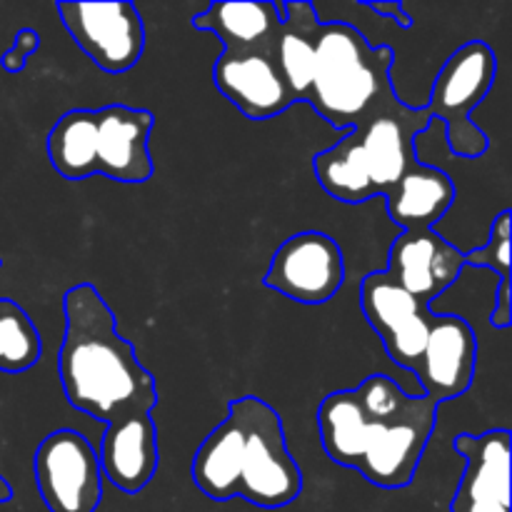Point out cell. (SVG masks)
Wrapping results in <instances>:
<instances>
[{
    "label": "cell",
    "instance_id": "obj_16",
    "mask_svg": "<svg viewBox=\"0 0 512 512\" xmlns=\"http://www.w3.org/2000/svg\"><path fill=\"white\" fill-rule=\"evenodd\" d=\"M103 480L120 493L138 495L158 473V428L148 410H130L105 423L98 448Z\"/></svg>",
    "mask_w": 512,
    "mask_h": 512
},
{
    "label": "cell",
    "instance_id": "obj_24",
    "mask_svg": "<svg viewBox=\"0 0 512 512\" xmlns=\"http://www.w3.org/2000/svg\"><path fill=\"white\" fill-rule=\"evenodd\" d=\"M0 265H3V260H0Z\"/></svg>",
    "mask_w": 512,
    "mask_h": 512
},
{
    "label": "cell",
    "instance_id": "obj_5",
    "mask_svg": "<svg viewBox=\"0 0 512 512\" xmlns=\"http://www.w3.org/2000/svg\"><path fill=\"white\" fill-rule=\"evenodd\" d=\"M393 63V48L370 45L353 25L320 23L303 103L333 128L353 130L398 98L390 80Z\"/></svg>",
    "mask_w": 512,
    "mask_h": 512
},
{
    "label": "cell",
    "instance_id": "obj_21",
    "mask_svg": "<svg viewBox=\"0 0 512 512\" xmlns=\"http://www.w3.org/2000/svg\"><path fill=\"white\" fill-rule=\"evenodd\" d=\"M38 48H40L38 30L33 28L18 30V35H15L13 40V48L5 50L3 58H0V65H3V70H8V73H20V70L25 68V63L30 60V55H33Z\"/></svg>",
    "mask_w": 512,
    "mask_h": 512
},
{
    "label": "cell",
    "instance_id": "obj_6",
    "mask_svg": "<svg viewBox=\"0 0 512 512\" xmlns=\"http://www.w3.org/2000/svg\"><path fill=\"white\" fill-rule=\"evenodd\" d=\"M495 75H498L495 50L483 40H470L445 60L435 78L425 110L433 115V120H443L448 148L458 158L473 160L488 150V135L470 120V115L488 98Z\"/></svg>",
    "mask_w": 512,
    "mask_h": 512
},
{
    "label": "cell",
    "instance_id": "obj_20",
    "mask_svg": "<svg viewBox=\"0 0 512 512\" xmlns=\"http://www.w3.org/2000/svg\"><path fill=\"white\" fill-rule=\"evenodd\" d=\"M43 355V340L18 303L0 298V373H25Z\"/></svg>",
    "mask_w": 512,
    "mask_h": 512
},
{
    "label": "cell",
    "instance_id": "obj_1",
    "mask_svg": "<svg viewBox=\"0 0 512 512\" xmlns=\"http://www.w3.org/2000/svg\"><path fill=\"white\" fill-rule=\"evenodd\" d=\"M438 408L410 395L390 375L373 373L355 390L325 395L318 408L325 455L383 490L408 488L430 443Z\"/></svg>",
    "mask_w": 512,
    "mask_h": 512
},
{
    "label": "cell",
    "instance_id": "obj_14",
    "mask_svg": "<svg viewBox=\"0 0 512 512\" xmlns=\"http://www.w3.org/2000/svg\"><path fill=\"white\" fill-rule=\"evenodd\" d=\"M478 368V338L460 315H433L423 358L413 370L423 395L438 405L468 393Z\"/></svg>",
    "mask_w": 512,
    "mask_h": 512
},
{
    "label": "cell",
    "instance_id": "obj_2",
    "mask_svg": "<svg viewBox=\"0 0 512 512\" xmlns=\"http://www.w3.org/2000/svg\"><path fill=\"white\" fill-rule=\"evenodd\" d=\"M65 333L58 355L68 405L100 423L130 410L153 413L158 385L140 365L135 345L118 333L115 313L98 288L80 283L63 298Z\"/></svg>",
    "mask_w": 512,
    "mask_h": 512
},
{
    "label": "cell",
    "instance_id": "obj_13",
    "mask_svg": "<svg viewBox=\"0 0 512 512\" xmlns=\"http://www.w3.org/2000/svg\"><path fill=\"white\" fill-rule=\"evenodd\" d=\"M463 268L465 255L438 230H403L390 245L388 268L383 273L430 308L435 298L458 283Z\"/></svg>",
    "mask_w": 512,
    "mask_h": 512
},
{
    "label": "cell",
    "instance_id": "obj_8",
    "mask_svg": "<svg viewBox=\"0 0 512 512\" xmlns=\"http://www.w3.org/2000/svg\"><path fill=\"white\" fill-rule=\"evenodd\" d=\"M60 20L103 73L135 68L145 50V25L133 3H58Z\"/></svg>",
    "mask_w": 512,
    "mask_h": 512
},
{
    "label": "cell",
    "instance_id": "obj_10",
    "mask_svg": "<svg viewBox=\"0 0 512 512\" xmlns=\"http://www.w3.org/2000/svg\"><path fill=\"white\" fill-rule=\"evenodd\" d=\"M360 308L370 328L383 340L388 358L413 373L423 358L433 323V310L420 305L398 283L380 273L365 275L360 283Z\"/></svg>",
    "mask_w": 512,
    "mask_h": 512
},
{
    "label": "cell",
    "instance_id": "obj_19",
    "mask_svg": "<svg viewBox=\"0 0 512 512\" xmlns=\"http://www.w3.org/2000/svg\"><path fill=\"white\" fill-rule=\"evenodd\" d=\"M510 210H503L490 225V238L483 248L470 250L465 255V265L488 268L498 273V290H495V308L490 315L493 328L505 330L512 323V288H510Z\"/></svg>",
    "mask_w": 512,
    "mask_h": 512
},
{
    "label": "cell",
    "instance_id": "obj_12",
    "mask_svg": "<svg viewBox=\"0 0 512 512\" xmlns=\"http://www.w3.org/2000/svg\"><path fill=\"white\" fill-rule=\"evenodd\" d=\"M273 48L223 50L215 60V88L248 120L278 118L298 103Z\"/></svg>",
    "mask_w": 512,
    "mask_h": 512
},
{
    "label": "cell",
    "instance_id": "obj_11",
    "mask_svg": "<svg viewBox=\"0 0 512 512\" xmlns=\"http://www.w3.org/2000/svg\"><path fill=\"white\" fill-rule=\"evenodd\" d=\"M93 115V175L115 183H148L155 173L150 158L155 115L128 105H105L93 110Z\"/></svg>",
    "mask_w": 512,
    "mask_h": 512
},
{
    "label": "cell",
    "instance_id": "obj_3",
    "mask_svg": "<svg viewBox=\"0 0 512 512\" xmlns=\"http://www.w3.org/2000/svg\"><path fill=\"white\" fill-rule=\"evenodd\" d=\"M190 475L215 503L243 498L263 510H280L303 493V473L285 443L283 418L255 395L228 405L223 423L200 443Z\"/></svg>",
    "mask_w": 512,
    "mask_h": 512
},
{
    "label": "cell",
    "instance_id": "obj_9",
    "mask_svg": "<svg viewBox=\"0 0 512 512\" xmlns=\"http://www.w3.org/2000/svg\"><path fill=\"white\" fill-rule=\"evenodd\" d=\"M263 283L300 305L328 303L345 283L343 250L330 235L305 230L275 250Z\"/></svg>",
    "mask_w": 512,
    "mask_h": 512
},
{
    "label": "cell",
    "instance_id": "obj_15",
    "mask_svg": "<svg viewBox=\"0 0 512 512\" xmlns=\"http://www.w3.org/2000/svg\"><path fill=\"white\" fill-rule=\"evenodd\" d=\"M510 430L460 433L455 450L465 458L450 512H510Z\"/></svg>",
    "mask_w": 512,
    "mask_h": 512
},
{
    "label": "cell",
    "instance_id": "obj_22",
    "mask_svg": "<svg viewBox=\"0 0 512 512\" xmlns=\"http://www.w3.org/2000/svg\"><path fill=\"white\" fill-rule=\"evenodd\" d=\"M365 8L373 10L375 15H380L383 20H395L400 28H410L413 25V18L405 13V5L398 3V0H388V3H363Z\"/></svg>",
    "mask_w": 512,
    "mask_h": 512
},
{
    "label": "cell",
    "instance_id": "obj_18",
    "mask_svg": "<svg viewBox=\"0 0 512 512\" xmlns=\"http://www.w3.org/2000/svg\"><path fill=\"white\" fill-rule=\"evenodd\" d=\"M190 23L218 35L223 50H268L283 25V3H213Z\"/></svg>",
    "mask_w": 512,
    "mask_h": 512
},
{
    "label": "cell",
    "instance_id": "obj_4",
    "mask_svg": "<svg viewBox=\"0 0 512 512\" xmlns=\"http://www.w3.org/2000/svg\"><path fill=\"white\" fill-rule=\"evenodd\" d=\"M433 123L425 108H410L395 98L343 135L333 148L315 155L320 188L345 205H360L385 195L413 165L415 138Z\"/></svg>",
    "mask_w": 512,
    "mask_h": 512
},
{
    "label": "cell",
    "instance_id": "obj_7",
    "mask_svg": "<svg viewBox=\"0 0 512 512\" xmlns=\"http://www.w3.org/2000/svg\"><path fill=\"white\" fill-rule=\"evenodd\" d=\"M35 483L50 512H95L103 500L98 450L78 430H53L35 450Z\"/></svg>",
    "mask_w": 512,
    "mask_h": 512
},
{
    "label": "cell",
    "instance_id": "obj_23",
    "mask_svg": "<svg viewBox=\"0 0 512 512\" xmlns=\"http://www.w3.org/2000/svg\"><path fill=\"white\" fill-rule=\"evenodd\" d=\"M10 500H13V488H10L8 480H5L3 475H0V505L10 503Z\"/></svg>",
    "mask_w": 512,
    "mask_h": 512
},
{
    "label": "cell",
    "instance_id": "obj_17",
    "mask_svg": "<svg viewBox=\"0 0 512 512\" xmlns=\"http://www.w3.org/2000/svg\"><path fill=\"white\" fill-rule=\"evenodd\" d=\"M385 210L403 230H435L455 203V183L433 165H413L388 193Z\"/></svg>",
    "mask_w": 512,
    "mask_h": 512
}]
</instances>
